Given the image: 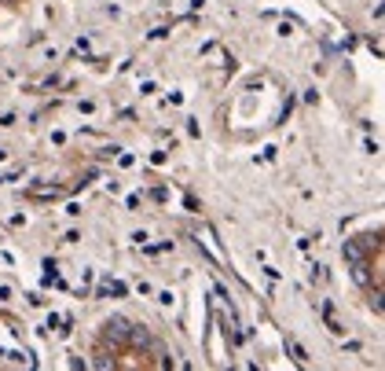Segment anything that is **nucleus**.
<instances>
[{
	"instance_id": "1",
	"label": "nucleus",
	"mask_w": 385,
	"mask_h": 371,
	"mask_svg": "<svg viewBox=\"0 0 385 371\" xmlns=\"http://www.w3.org/2000/svg\"><path fill=\"white\" fill-rule=\"evenodd\" d=\"M128 320L125 316H110L107 324H103V331H99V342H110V345H125L128 342Z\"/></svg>"
},
{
	"instance_id": "2",
	"label": "nucleus",
	"mask_w": 385,
	"mask_h": 371,
	"mask_svg": "<svg viewBox=\"0 0 385 371\" xmlns=\"http://www.w3.org/2000/svg\"><path fill=\"white\" fill-rule=\"evenodd\" d=\"M286 353L293 356V364H301V368L308 364V353H305V345L298 338H286Z\"/></svg>"
},
{
	"instance_id": "3",
	"label": "nucleus",
	"mask_w": 385,
	"mask_h": 371,
	"mask_svg": "<svg viewBox=\"0 0 385 371\" xmlns=\"http://www.w3.org/2000/svg\"><path fill=\"white\" fill-rule=\"evenodd\" d=\"M30 195L33 199H59L62 188H30Z\"/></svg>"
}]
</instances>
